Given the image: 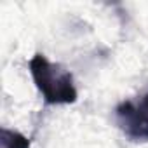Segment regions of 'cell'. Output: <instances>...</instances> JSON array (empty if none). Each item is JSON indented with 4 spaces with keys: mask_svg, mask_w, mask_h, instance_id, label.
I'll return each mask as SVG.
<instances>
[{
    "mask_svg": "<svg viewBox=\"0 0 148 148\" xmlns=\"http://www.w3.org/2000/svg\"><path fill=\"white\" fill-rule=\"evenodd\" d=\"M0 148H30V141L21 132L2 127V131H0Z\"/></svg>",
    "mask_w": 148,
    "mask_h": 148,
    "instance_id": "3957f363",
    "label": "cell"
},
{
    "mask_svg": "<svg viewBox=\"0 0 148 148\" xmlns=\"http://www.w3.org/2000/svg\"><path fill=\"white\" fill-rule=\"evenodd\" d=\"M115 124L122 134L134 141H148V92L138 96L136 99L120 101L113 110Z\"/></svg>",
    "mask_w": 148,
    "mask_h": 148,
    "instance_id": "7a4b0ae2",
    "label": "cell"
},
{
    "mask_svg": "<svg viewBox=\"0 0 148 148\" xmlns=\"http://www.w3.org/2000/svg\"><path fill=\"white\" fill-rule=\"evenodd\" d=\"M30 73L35 87L45 105H71L77 101V89L71 73L58 63H51L44 54L37 52L30 63Z\"/></svg>",
    "mask_w": 148,
    "mask_h": 148,
    "instance_id": "6da1fadb",
    "label": "cell"
}]
</instances>
